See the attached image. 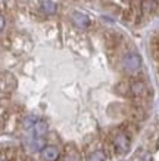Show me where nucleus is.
Returning <instances> with one entry per match:
<instances>
[{
    "label": "nucleus",
    "mask_w": 159,
    "mask_h": 161,
    "mask_svg": "<svg viewBox=\"0 0 159 161\" xmlns=\"http://www.w3.org/2000/svg\"><path fill=\"white\" fill-rule=\"evenodd\" d=\"M121 65H122V68L125 69L127 73H137L140 69V65H141V58L137 53L131 52V53L124 55Z\"/></svg>",
    "instance_id": "nucleus-1"
},
{
    "label": "nucleus",
    "mask_w": 159,
    "mask_h": 161,
    "mask_svg": "<svg viewBox=\"0 0 159 161\" xmlns=\"http://www.w3.org/2000/svg\"><path fill=\"white\" fill-rule=\"evenodd\" d=\"M130 137L128 135L124 132H119L116 133L115 137H114V148H115V151L121 155H124L127 152L130 151Z\"/></svg>",
    "instance_id": "nucleus-2"
},
{
    "label": "nucleus",
    "mask_w": 159,
    "mask_h": 161,
    "mask_svg": "<svg viewBox=\"0 0 159 161\" xmlns=\"http://www.w3.org/2000/svg\"><path fill=\"white\" fill-rule=\"evenodd\" d=\"M40 155L43 161H58L61 152H59V148L55 145H44L40 149Z\"/></svg>",
    "instance_id": "nucleus-3"
},
{
    "label": "nucleus",
    "mask_w": 159,
    "mask_h": 161,
    "mask_svg": "<svg viewBox=\"0 0 159 161\" xmlns=\"http://www.w3.org/2000/svg\"><path fill=\"white\" fill-rule=\"evenodd\" d=\"M128 92L135 98H143L147 95V86L141 80H134L133 83L128 84Z\"/></svg>",
    "instance_id": "nucleus-4"
},
{
    "label": "nucleus",
    "mask_w": 159,
    "mask_h": 161,
    "mask_svg": "<svg viewBox=\"0 0 159 161\" xmlns=\"http://www.w3.org/2000/svg\"><path fill=\"white\" fill-rule=\"evenodd\" d=\"M16 87V81L10 74H0V92H12Z\"/></svg>",
    "instance_id": "nucleus-5"
},
{
    "label": "nucleus",
    "mask_w": 159,
    "mask_h": 161,
    "mask_svg": "<svg viewBox=\"0 0 159 161\" xmlns=\"http://www.w3.org/2000/svg\"><path fill=\"white\" fill-rule=\"evenodd\" d=\"M31 130H33L34 139H43L47 133V123L44 120H37L34 123V126L31 127Z\"/></svg>",
    "instance_id": "nucleus-6"
},
{
    "label": "nucleus",
    "mask_w": 159,
    "mask_h": 161,
    "mask_svg": "<svg viewBox=\"0 0 159 161\" xmlns=\"http://www.w3.org/2000/svg\"><path fill=\"white\" fill-rule=\"evenodd\" d=\"M72 22L80 28H87L90 25L88 16H86L84 14H80V12H74L72 14Z\"/></svg>",
    "instance_id": "nucleus-7"
},
{
    "label": "nucleus",
    "mask_w": 159,
    "mask_h": 161,
    "mask_svg": "<svg viewBox=\"0 0 159 161\" xmlns=\"http://www.w3.org/2000/svg\"><path fill=\"white\" fill-rule=\"evenodd\" d=\"M108 157H106V152L102 151V149H94V151L88 152L87 155V161H106Z\"/></svg>",
    "instance_id": "nucleus-8"
},
{
    "label": "nucleus",
    "mask_w": 159,
    "mask_h": 161,
    "mask_svg": "<svg viewBox=\"0 0 159 161\" xmlns=\"http://www.w3.org/2000/svg\"><path fill=\"white\" fill-rule=\"evenodd\" d=\"M41 9H43L46 14L52 15L58 10V6H56V3L52 2V0H43V2H41Z\"/></svg>",
    "instance_id": "nucleus-9"
},
{
    "label": "nucleus",
    "mask_w": 159,
    "mask_h": 161,
    "mask_svg": "<svg viewBox=\"0 0 159 161\" xmlns=\"http://www.w3.org/2000/svg\"><path fill=\"white\" fill-rule=\"evenodd\" d=\"M63 161H80V154H78V151L72 147L71 148V151L66 149V154H65Z\"/></svg>",
    "instance_id": "nucleus-10"
},
{
    "label": "nucleus",
    "mask_w": 159,
    "mask_h": 161,
    "mask_svg": "<svg viewBox=\"0 0 159 161\" xmlns=\"http://www.w3.org/2000/svg\"><path fill=\"white\" fill-rule=\"evenodd\" d=\"M141 8L145 12H152L155 9V2L153 0H143L141 2Z\"/></svg>",
    "instance_id": "nucleus-11"
},
{
    "label": "nucleus",
    "mask_w": 159,
    "mask_h": 161,
    "mask_svg": "<svg viewBox=\"0 0 159 161\" xmlns=\"http://www.w3.org/2000/svg\"><path fill=\"white\" fill-rule=\"evenodd\" d=\"M37 121V118L35 117H33V115H29V117H27L24 120V127L25 129H31V127L34 126V123Z\"/></svg>",
    "instance_id": "nucleus-12"
},
{
    "label": "nucleus",
    "mask_w": 159,
    "mask_h": 161,
    "mask_svg": "<svg viewBox=\"0 0 159 161\" xmlns=\"http://www.w3.org/2000/svg\"><path fill=\"white\" fill-rule=\"evenodd\" d=\"M5 18H3V16H2V15H0V31H2V30L5 28Z\"/></svg>",
    "instance_id": "nucleus-13"
},
{
    "label": "nucleus",
    "mask_w": 159,
    "mask_h": 161,
    "mask_svg": "<svg viewBox=\"0 0 159 161\" xmlns=\"http://www.w3.org/2000/svg\"><path fill=\"white\" fill-rule=\"evenodd\" d=\"M0 161H5V157L3 155H0Z\"/></svg>",
    "instance_id": "nucleus-14"
}]
</instances>
